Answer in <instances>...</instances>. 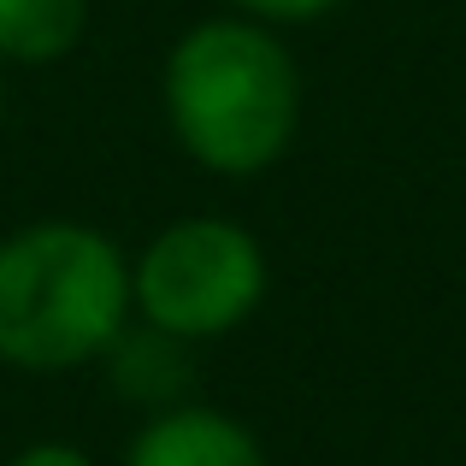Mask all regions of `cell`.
I'll return each mask as SVG.
<instances>
[{
    "label": "cell",
    "instance_id": "6da1fadb",
    "mask_svg": "<svg viewBox=\"0 0 466 466\" xmlns=\"http://www.w3.org/2000/svg\"><path fill=\"white\" fill-rule=\"evenodd\" d=\"M171 142L213 177H260L301 125V66L272 24L201 18L171 42L159 71Z\"/></svg>",
    "mask_w": 466,
    "mask_h": 466
},
{
    "label": "cell",
    "instance_id": "7a4b0ae2",
    "mask_svg": "<svg viewBox=\"0 0 466 466\" xmlns=\"http://www.w3.org/2000/svg\"><path fill=\"white\" fill-rule=\"evenodd\" d=\"M130 319V254L101 225L35 218L0 242V360L12 372H77Z\"/></svg>",
    "mask_w": 466,
    "mask_h": 466
},
{
    "label": "cell",
    "instance_id": "3957f363",
    "mask_svg": "<svg viewBox=\"0 0 466 466\" xmlns=\"http://www.w3.org/2000/svg\"><path fill=\"white\" fill-rule=\"evenodd\" d=\"M266 301V248L248 225L218 213L171 218L130 260V308L148 330L213 342L248 325Z\"/></svg>",
    "mask_w": 466,
    "mask_h": 466
},
{
    "label": "cell",
    "instance_id": "277c9868",
    "mask_svg": "<svg viewBox=\"0 0 466 466\" xmlns=\"http://www.w3.org/2000/svg\"><path fill=\"white\" fill-rule=\"evenodd\" d=\"M125 466H266V449L237 413L177 401L142 420V431L125 449Z\"/></svg>",
    "mask_w": 466,
    "mask_h": 466
},
{
    "label": "cell",
    "instance_id": "5b68a950",
    "mask_svg": "<svg viewBox=\"0 0 466 466\" xmlns=\"http://www.w3.org/2000/svg\"><path fill=\"white\" fill-rule=\"evenodd\" d=\"M89 30V0H0V66H54Z\"/></svg>",
    "mask_w": 466,
    "mask_h": 466
},
{
    "label": "cell",
    "instance_id": "8992f818",
    "mask_svg": "<svg viewBox=\"0 0 466 466\" xmlns=\"http://www.w3.org/2000/svg\"><path fill=\"white\" fill-rule=\"evenodd\" d=\"M237 18H254V24H313V18H325L330 6H342V0H225Z\"/></svg>",
    "mask_w": 466,
    "mask_h": 466
},
{
    "label": "cell",
    "instance_id": "52a82bcc",
    "mask_svg": "<svg viewBox=\"0 0 466 466\" xmlns=\"http://www.w3.org/2000/svg\"><path fill=\"white\" fill-rule=\"evenodd\" d=\"M6 466H95L89 449L77 443H59V437H42V443H24L18 455H12Z\"/></svg>",
    "mask_w": 466,
    "mask_h": 466
},
{
    "label": "cell",
    "instance_id": "ba28073f",
    "mask_svg": "<svg viewBox=\"0 0 466 466\" xmlns=\"http://www.w3.org/2000/svg\"><path fill=\"white\" fill-rule=\"evenodd\" d=\"M0 118H6V71H0Z\"/></svg>",
    "mask_w": 466,
    "mask_h": 466
}]
</instances>
